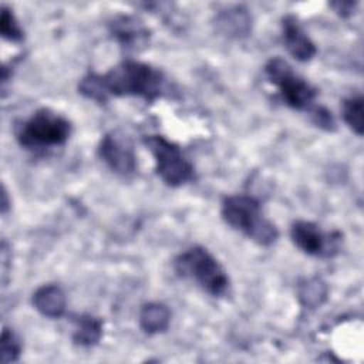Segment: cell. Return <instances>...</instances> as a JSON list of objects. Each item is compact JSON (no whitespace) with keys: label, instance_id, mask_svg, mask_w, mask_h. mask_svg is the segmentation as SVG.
Segmentation results:
<instances>
[{"label":"cell","instance_id":"21","mask_svg":"<svg viewBox=\"0 0 364 364\" xmlns=\"http://www.w3.org/2000/svg\"><path fill=\"white\" fill-rule=\"evenodd\" d=\"M7 192H6V189L3 188V202H1V210H3V213H6V210H7Z\"/></svg>","mask_w":364,"mask_h":364},{"label":"cell","instance_id":"14","mask_svg":"<svg viewBox=\"0 0 364 364\" xmlns=\"http://www.w3.org/2000/svg\"><path fill=\"white\" fill-rule=\"evenodd\" d=\"M102 337V321L94 316L82 314L75 318L73 341L81 347H92Z\"/></svg>","mask_w":364,"mask_h":364},{"label":"cell","instance_id":"11","mask_svg":"<svg viewBox=\"0 0 364 364\" xmlns=\"http://www.w3.org/2000/svg\"><path fill=\"white\" fill-rule=\"evenodd\" d=\"M34 309L44 317L58 318L65 311V293L57 284H44L38 287L31 297Z\"/></svg>","mask_w":364,"mask_h":364},{"label":"cell","instance_id":"16","mask_svg":"<svg viewBox=\"0 0 364 364\" xmlns=\"http://www.w3.org/2000/svg\"><path fill=\"white\" fill-rule=\"evenodd\" d=\"M299 297L304 306L314 309L326 300L327 287L318 279H307L299 287Z\"/></svg>","mask_w":364,"mask_h":364},{"label":"cell","instance_id":"8","mask_svg":"<svg viewBox=\"0 0 364 364\" xmlns=\"http://www.w3.org/2000/svg\"><path fill=\"white\" fill-rule=\"evenodd\" d=\"M98 155L117 175L129 176L136 171V155L132 142L119 131H111L101 138Z\"/></svg>","mask_w":364,"mask_h":364},{"label":"cell","instance_id":"19","mask_svg":"<svg viewBox=\"0 0 364 364\" xmlns=\"http://www.w3.org/2000/svg\"><path fill=\"white\" fill-rule=\"evenodd\" d=\"M311 119L313 122L320 127L321 129L324 131H328V132H333L336 129V121H334V117L333 114L324 108V107H316L311 112Z\"/></svg>","mask_w":364,"mask_h":364},{"label":"cell","instance_id":"7","mask_svg":"<svg viewBox=\"0 0 364 364\" xmlns=\"http://www.w3.org/2000/svg\"><path fill=\"white\" fill-rule=\"evenodd\" d=\"M290 237L297 249L314 257H333L343 242L340 232H324L309 220H296L290 228Z\"/></svg>","mask_w":364,"mask_h":364},{"label":"cell","instance_id":"13","mask_svg":"<svg viewBox=\"0 0 364 364\" xmlns=\"http://www.w3.org/2000/svg\"><path fill=\"white\" fill-rule=\"evenodd\" d=\"M216 24L223 34L239 38L249 34L250 16L246 10L240 7H235V9L222 11L216 18Z\"/></svg>","mask_w":364,"mask_h":364},{"label":"cell","instance_id":"5","mask_svg":"<svg viewBox=\"0 0 364 364\" xmlns=\"http://www.w3.org/2000/svg\"><path fill=\"white\" fill-rule=\"evenodd\" d=\"M264 73L269 81L279 88L284 104L297 111L311 112L317 105V91L301 77H299L289 63L280 57H273L267 61Z\"/></svg>","mask_w":364,"mask_h":364},{"label":"cell","instance_id":"18","mask_svg":"<svg viewBox=\"0 0 364 364\" xmlns=\"http://www.w3.org/2000/svg\"><path fill=\"white\" fill-rule=\"evenodd\" d=\"M21 353V344L17 336L7 327L1 331V363H14Z\"/></svg>","mask_w":364,"mask_h":364},{"label":"cell","instance_id":"2","mask_svg":"<svg viewBox=\"0 0 364 364\" xmlns=\"http://www.w3.org/2000/svg\"><path fill=\"white\" fill-rule=\"evenodd\" d=\"M220 213L230 228L240 230L260 246H272L279 237L277 228L263 216L260 202L250 195L226 196Z\"/></svg>","mask_w":364,"mask_h":364},{"label":"cell","instance_id":"17","mask_svg":"<svg viewBox=\"0 0 364 364\" xmlns=\"http://www.w3.org/2000/svg\"><path fill=\"white\" fill-rule=\"evenodd\" d=\"M0 33H1L3 38L9 40V41H13V43L21 41L23 37H24V33H23L18 21L16 20L13 11L10 9H7L6 6L1 7Z\"/></svg>","mask_w":364,"mask_h":364},{"label":"cell","instance_id":"6","mask_svg":"<svg viewBox=\"0 0 364 364\" xmlns=\"http://www.w3.org/2000/svg\"><path fill=\"white\" fill-rule=\"evenodd\" d=\"M142 141L155 158L156 175L168 186L178 188L193 179V165L176 144L162 135H146Z\"/></svg>","mask_w":364,"mask_h":364},{"label":"cell","instance_id":"15","mask_svg":"<svg viewBox=\"0 0 364 364\" xmlns=\"http://www.w3.org/2000/svg\"><path fill=\"white\" fill-rule=\"evenodd\" d=\"M343 119L357 134L363 135L364 119H363V97H350L343 101Z\"/></svg>","mask_w":364,"mask_h":364},{"label":"cell","instance_id":"10","mask_svg":"<svg viewBox=\"0 0 364 364\" xmlns=\"http://www.w3.org/2000/svg\"><path fill=\"white\" fill-rule=\"evenodd\" d=\"M109 31L125 50H139L149 40L148 28L131 16L115 17L109 24Z\"/></svg>","mask_w":364,"mask_h":364},{"label":"cell","instance_id":"20","mask_svg":"<svg viewBox=\"0 0 364 364\" xmlns=\"http://www.w3.org/2000/svg\"><path fill=\"white\" fill-rule=\"evenodd\" d=\"M340 16L346 17L348 14H351V11L354 10L355 7V3H351V1H337V3H331L330 4Z\"/></svg>","mask_w":364,"mask_h":364},{"label":"cell","instance_id":"9","mask_svg":"<svg viewBox=\"0 0 364 364\" xmlns=\"http://www.w3.org/2000/svg\"><path fill=\"white\" fill-rule=\"evenodd\" d=\"M282 33H283V43L286 50L297 61L306 63L316 55L317 48L314 43L303 30V27L300 26L299 20L294 16L287 14L283 17Z\"/></svg>","mask_w":364,"mask_h":364},{"label":"cell","instance_id":"1","mask_svg":"<svg viewBox=\"0 0 364 364\" xmlns=\"http://www.w3.org/2000/svg\"><path fill=\"white\" fill-rule=\"evenodd\" d=\"M165 91L162 71L135 60H125L105 74L88 73L78 82V92L97 102H107L111 97H139L154 102Z\"/></svg>","mask_w":364,"mask_h":364},{"label":"cell","instance_id":"4","mask_svg":"<svg viewBox=\"0 0 364 364\" xmlns=\"http://www.w3.org/2000/svg\"><path fill=\"white\" fill-rule=\"evenodd\" d=\"M71 134V124L50 108L36 111L16 127V139L28 151H43L64 145Z\"/></svg>","mask_w":364,"mask_h":364},{"label":"cell","instance_id":"12","mask_svg":"<svg viewBox=\"0 0 364 364\" xmlns=\"http://www.w3.org/2000/svg\"><path fill=\"white\" fill-rule=\"evenodd\" d=\"M171 311L162 303H148L139 311V326L146 334H158L168 328Z\"/></svg>","mask_w":364,"mask_h":364},{"label":"cell","instance_id":"3","mask_svg":"<svg viewBox=\"0 0 364 364\" xmlns=\"http://www.w3.org/2000/svg\"><path fill=\"white\" fill-rule=\"evenodd\" d=\"M175 272L195 282L203 291L213 297H222L229 293L230 282L220 263L200 246H192L176 256L173 260Z\"/></svg>","mask_w":364,"mask_h":364}]
</instances>
